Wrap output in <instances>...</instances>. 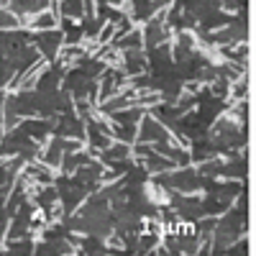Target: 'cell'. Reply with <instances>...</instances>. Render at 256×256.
I'll return each instance as SVG.
<instances>
[{
  "instance_id": "obj_1",
  "label": "cell",
  "mask_w": 256,
  "mask_h": 256,
  "mask_svg": "<svg viewBox=\"0 0 256 256\" xmlns=\"http://www.w3.org/2000/svg\"><path fill=\"white\" fill-rule=\"evenodd\" d=\"M146 67V54H141V49H131L126 52V62H123V72L126 74H141Z\"/></svg>"
},
{
  "instance_id": "obj_2",
  "label": "cell",
  "mask_w": 256,
  "mask_h": 256,
  "mask_svg": "<svg viewBox=\"0 0 256 256\" xmlns=\"http://www.w3.org/2000/svg\"><path fill=\"white\" fill-rule=\"evenodd\" d=\"M141 41H144V36H141L138 31H128L126 36H120V38H116V41H113V49H120V52L141 49Z\"/></svg>"
},
{
  "instance_id": "obj_3",
  "label": "cell",
  "mask_w": 256,
  "mask_h": 256,
  "mask_svg": "<svg viewBox=\"0 0 256 256\" xmlns=\"http://www.w3.org/2000/svg\"><path fill=\"white\" fill-rule=\"evenodd\" d=\"M220 174L233 177V180H244V177H246V159H244V154H241V156H236L233 162H228V164H223Z\"/></svg>"
},
{
  "instance_id": "obj_4",
  "label": "cell",
  "mask_w": 256,
  "mask_h": 256,
  "mask_svg": "<svg viewBox=\"0 0 256 256\" xmlns=\"http://www.w3.org/2000/svg\"><path fill=\"white\" fill-rule=\"evenodd\" d=\"M113 116V123H126V126H136L138 120H141V108H123V110H116V113H110Z\"/></svg>"
},
{
  "instance_id": "obj_5",
  "label": "cell",
  "mask_w": 256,
  "mask_h": 256,
  "mask_svg": "<svg viewBox=\"0 0 256 256\" xmlns=\"http://www.w3.org/2000/svg\"><path fill=\"white\" fill-rule=\"evenodd\" d=\"M128 154H131V148H128L126 144H118V146H108V148H102V164L105 162H113V159H126Z\"/></svg>"
},
{
  "instance_id": "obj_6",
  "label": "cell",
  "mask_w": 256,
  "mask_h": 256,
  "mask_svg": "<svg viewBox=\"0 0 256 256\" xmlns=\"http://www.w3.org/2000/svg\"><path fill=\"white\" fill-rule=\"evenodd\" d=\"M110 136H118L120 141H134V138H136V126L116 123V126L110 128Z\"/></svg>"
},
{
  "instance_id": "obj_7",
  "label": "cell",
  "mask_w": 256,
  "mask_h": 256,
  "mask_svg": "<svg viewBox=\"0 0 256 256\" xmlns=\"http://www.w3.org/2000/svg\"><path fill=\"white\" fill-rule=\"evenodd\" d=\"M59 41H62V34H54V31H52V34H44V36H41L38 44H41V46H44V49L52 54V52L59 46Z\"/></svg>"
},
{
  "instance_id": "obj_8",
  "label": "cell",
  "mask_w": 256,
  "mask_h": 256,
  "mask_svg": "<svg viewBox=\"0 0 256 256\" xmlns=\"http://www.w3.org/2000/svg\"><path fill=\"white\" fill-rule=\"evenodd\" d=\"M156 233H148V236H141L138 238V251H152V246L156 244Z\"/></svg>"
},
{
  "instance_id": "obj_9",
  "label": "cell",
  "mask_w": 256,
  "mask_h": 256,
  "mask_svg": "<svg viewBox=\"0 0 256 256\" xmlns=\"http://www.w3.org/2000/svg\"><path fill=\"white\" fill-rule=\"evenodd\" d=\"M220 6L226 10H244L248 6V0H220Z\"/></svg>"
},
{
  "instance_id": "obj_10",
  "label": "cell",
  "mask_w": 256,
  "mask_h": 256,
  "mask_svg": "<svg viewBox=\"0 0 256 256\" xmlns=\"http://www.w3.org/2000/svg\"><path fill=\"white\" fill-rule=\"evenodd\" d=\"M102 28V20H95V18H88V24H84V31H88V36H98Z\"/></svg>"
},
{
  "instance_id": "obj_11",
  "label": "cell",
  "mask_w": 256,
  "mask_h": 256,
  "mask_svg": "<svg viewBox=\"0 0 256 256\" xmlns=\"http://www.w3.org/2000/svg\"><path fill=\"white\" fill-rule=\"evenodd\" d=\"M246 90H248V84H246V82H236V84H233V98H244Z\"/></svg>"
},
{
  "instance_id": "obj_12",
  "label": "cell",
  "mask_w": 256,
  "mask_h": 256,
  "mask_svg": "<svg viewBox=\"0 0 256 256\" xmlns=\"http://www.w3.org/2000/svg\"><path fill=\"white\" fill-rule=\"evenodd\" d=\"M134 152H136V156H144V159H146L148 154L154 152V148H152V146H146V144H136V148H134Z\"/></svg>"
},
{
  "instance_id": "obj_13",
  "label": "cell",
  "mask_w": 256,
  "mask_h": 256,
  "mask_svg": "<svg viewBox=\"0 0 256 256\" xmlns=\"http://www.w3.org/2000/svg\"><path fill=\"white\" fill-rule=\"evenodd\" d=\"M52 24H54V18H52V16H41V18L36 20V26H41V28H49Z\"/></svg>"
},
{
  "instance_id": "obj_14",
  "label": "cell",
  "mask_w": 256,
  "mask_h": 256,
  "mask_svg": "<svg viewBox=\"0 0 256 256\" xmlns=\"http://www.w3.org/2000/svg\"><path fill=\"white\" fill-rule=\"evenodd\" d=\"M113 34H116V31H113V28L108 26V28H105V31L100 34V38H102V41H108V38H113Z\"/></svg>"
}]
</instances>
